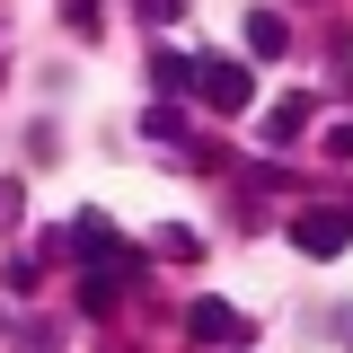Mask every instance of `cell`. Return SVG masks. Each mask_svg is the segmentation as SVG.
<instances>
[{
  "instance_id": "1",
  "label": "cell",
  "mask_w": 353,
  "mask_h": 353,
  "mask_svg": "<svg viewBox=\"0 0 353 353\" xmlns=\"http://www.w3.org/2000/svg\"><path fill=\"white\" fill-rule=\"evenodd\" d=\"M185 336H194V345H221V353H239L248 336H256V318H248L239 301H212V292H194V301H185Z\"/></svg>"
},
{
  "instance_id": "2",
  "label": "cell",
  "mask_w": 353,
  "mask_h": 353,
  "mask_svg": "<svg viewBox=\"0 0 353 353\" xmlns=\"http://www.w3.org/2000/svg\"><path fill=\"white\" fill-rule=\"evenodd\" d=\"M292 248H301V256H345V248H353V212L301 203V212H292Z\"/></svg>"
},
{
  "instance_id": "3",
  "label": "cell",
  "mask_w": 353,
  "mask_h": 353,
  "mask_svg": "<svg viewBox=\"0 0 353 353\" xmlns=\"http://www.w3.org/2000/svg\"><path fill=\"white\" fill-rule=\"evenodd\" d=\"M194 88L212 97V115H248V62H194Z\"/></svg>"
},
{
  "instance_id": "4",
  "label": "cell",
  "mask_w": 353,
  "mask_h": 353,
  "mask_svg": "<svg viewBox=\"0 0 353 353\" xmlns=\"http://www.w3.org/2000/svg\"><path fill=\"white\" fill-rule=\"evenodd\" d=\"M309 115H318V97H274V115H265V141L283 150V141H301Z\"/></svg>"
},
{
  "instance_id": "5",
  "label": "cell",
  "mask_w": 353,
  "mask_h": 353,
  "mask_svg": "<svg viewBox=\"0 0 353 353\" xmlns=\"http://www.w3.org/2000/svg\"><path fill=\"white\" fill-rule=\"evenodd\" d=\"M248 53H256V62H283V53H292V27H283L274 9H256V18H248Z\"/></svg>"
},
{
  "instance_id": "6",
  "label": "cell",
  "mask_w": 353,
  "mask_h": 353,
  "mask_svg": "<svg viewBox=\"0 0 353 353\" xmlns=\"http://www.w3.org/2000/svg\"><path fill=\"white\" fill-rule=\"evenodd\" d=\"M194 62L203 53H159V88H194Z\"/></svg>"
},
{
  "instance_id": "7",
  "label": "cell",
  "mask_w": 353,
  "mask_h": 353,
  "mask_svg": "<svg viewBox=\"0 0 353 353\" xmlns=\"http://www.w3.org/2000/svg\"><path fill=\"white\" fill-rule=\"evenodd\" d=\"M115 292H124L115 274H88V283H80V309H115Z\"/></svg>"
},
{
  "instance_id": "8",
  "label": "cell",
  "mask_w": 353,
  "mask_h": 353,
  "mask_svg": "<svg viewBox=\"0 0 353 353\" xmlns=\"http://www.w3.org/2000/svg\"><path fill=\"white\" fill-rule=\"evenodd\" d=\"M150 256H203V248H194V230H159V239H150Z\"/></svg>"
},
{
  "instance_id": "9",
  "label": "cell",
  "mask_w": 353,
  "mask_h": 353,
  "mask_svg": "<svg viewBox=\"0 0 353 353\" xmlns=\"http://www.w3.org/2000/svg\"><path fill=\"white\" fill-rule=\"evenodd\" d=\"M132 18H150V27H176V18H185V0H132Z\"/></svg>"
},
{
  "instance_id": "10",
  "label": "cell",
  "mask_w": 353,
  "mask_h": 353,
  "mask_svg": "<svg viewBox=\"0 0 353 353\" xmlns=\"http://www.w3.org/2000/svg\"><path fill=\"white\" fill-rule=\"evenodd\" d=\"M18 353H62V327H18Z\"/></svg>"
},
{
  "instance_id": "11",
  "label": "cell",
  "mask_w": 353,
  "mask_h": 353,
  "mask_svg": "<svg viewBox=\"0 0 353 353\" xmlns=\"http://www.w3.org/2000/svg\"><path fill=\"white\" fill-rule=\"evenodd\" d=\"M18 203H27V194H18V176H0V230L18 221Z\"/></svg>"
}]
</instances>
